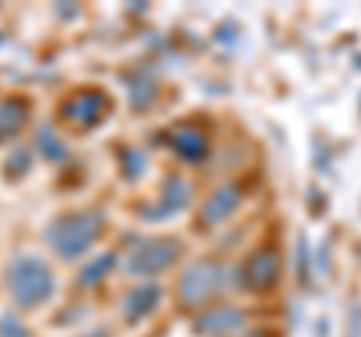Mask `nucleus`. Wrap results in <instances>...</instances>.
I'll return each instance as SVG.
<instances>
[{
  "instance_id": "nucleus-1",
  "label": "nucleus",
  "mask_w": 361,
  "mask_h": 337,
  "mask_svg": "<svg viewBox=\"0 0 361 337\" xmlns=\"http://www.w3.org/2000/svg\"><path fill=\"white\" fill-rule=\"evenodd\" d=\"M99 232H103V211L87 208V211H73V214L58 217L49 226V232H45V241L63 259H75L99 238Z\"/></svg>"
},
{
  "instance_id": "nucleus-2",
  "label": "nucleus",
  "mask_w": 361,
  "mask_h": 337,
  "mask_svg": "<svg viewBox=\"0 0 361 337\" xmlns=\"http://www.w3.org/2000/svg\"><path fill=\"white\" fill-rule=\"evenodd\" d=\"M6 283H9V295L21 307H37L42 301H49L54 292L51 268L42 259H37V256H18V259L9 262Z\"/></svg>"
},
{
  "instance_id": "nucleus-3",
  "label": "nucleus",
  "mask_w": 361,
  "mask_h": 337,
  "mask_svg": "<svg viewBox=\"0 0 361 337\" xmlns=\"http://www.w3.org/2000/svg\"><path fill=\"white\" fill-rule=\"evenodd\" d=\"M220 268L214 262H196L190 265L178 280V301L187 307H199L211 301L220 292Z\"/></svg>"
},
{
  "instance_id": "nucleus-4",
  "label": "nucleus",
  "mask_w": 361,
  "mask_h": 337,
  "mask_svg": "<svg viewBox=\"0 0 361 337\" xmlns=\"http://www.w3.org/2000/svg\"><path fill=\"white\" fill-rule=\"evenodd\" d=\"M180 256V244L175 238H160V241H145L130 253L127 271L130 274H160Z\"/></svg>"
},
{
  "instance_id": "nucleus-5",
  "label": "nucleus",
  "mask_w": 361,
  "mask_h": 337,
  "mask_svg": "<svg viewBox=\"0 0 361 337\" xmlns=\"http://www.w3.org/2000/svg\"><path fill=\"white\" fill-rule=\"evenodd\" d=\"M106 111H109V97L103 91H97V87H85V91H75L66 99L61 115L66 123L82 130V127H97Z\"/></svg>"
},
{
  "instance_id": "nucleus-6",
  "label": "nucleus",
  "mask_w": 361,
  "mask_h": 337,
  "mask_svg": "<svg viewBox=\"0 0 361 337\" xmlns=\"http://www.w3.org/2000/svg\"><path fill=\"white\" fill-rule=\"evenodd\" d=\"M280 280V256L277 250H271V247H262V250H256L250 259L244 265V283L250 286L253 292H265L271 289Z\"/></svg>"
},
{
  "instance_id": "nucleus-7",
  "label": "nucleus",
  "mask_w": 361,
  "mask_h": 337,
  "mask_svg": "<svg viewBox=\"0 0 361 337\" xmlns=\"http://www.w3.org/2000/svg\"><path fill=\"white\" fill-rule=\"evenodd\" d=\"M238 202H241V190L235 184H220L205 202H202L199 217H202V223H208V226H217V223H223L235 208H238Z\"/></svg>"
},
{
  "instance_id": "nucleus-8",
  "label": "nucleus",
  "mask_w": 361,
  "mask_h": 337,
  "mask_svg": "<svg viewBox=\"0 0 361 337\" xmlns=\"http://www.w3.org/2000/svg\"><path fill=\"white\" fill-rule=\"evenodd\" d=\"M169 145H172V151L180 154L184 160H202V157L208 154L205 133L193 127V123H178V127L169 133Z\"/></svg>"
},
{
  "instance_id": "nucleus-9",
  "label": "nucleus",
  "mask_w": 361,
  "mask_h": 337,
  "mask_svg": "<svg viewBox=\"0 0 361 337\" xmlns=\"http://www.w3.org/2000/svg\"><path fill=\"white\" fill-rule=\"evenodd\" d=\"M241 325H244V310L223 305V307H214L208 313H202V319L196 322V329L202 334H229L235 329H241Z\"/></svg>"
},
{
  "instance_id": "nucleus-10",
  "label": "nucleus",
  "mask_w": 361,
  "mask_h": 337,
  "mask_svg": "<svg viewBox=\"0 0 361 337\" xmlns=\"http://www.w3.org/2000/svg\"><path fill=\"white\" fill-rule=\"evenodd\" d=\"M160 305V286H142V289H133L127 301H123V317L130 322L135 319H145L148 313Z\"/></svg>"
},
{
  "instance_id": "nucleus-11",
  "label": "nucleus",
  "mask_w": 361,
  "mask_h": 337,
  "mask_svg": "<svg viewBox=\"0 0 361 337\" xmlns=\"http://www.w3.org/2000/svg\"><path fill=\"white\" fill-rule=\"evenodd\" d=\"M27 123V103L25 99H6L0 103V139H9Z\"/></svg>"
},
{
  "instance_id": "nucleus-12",
  "label": "nucleus",
  "mask_w": 361,
  "mask_h": 337,
  "mask_svg": "<svg viewBox=\"0 0 361 337\" xmlns=\"http://www.w3.org/2000/svg\"><path fill=\"white\" fill-rule=\"evenodd\" d=\"M187 184L180 181L178 175H172L166 181V187H163V211H178V208H184L187 205Z\"/></svg>"
},
{
  "instance_id": "nucleus-13",
  "label": "nucleus",
  "mask_w": 361,
  "mask_h": 337,
  "mask_svg": "<svg viewBox=\"0 0 361 337\" xmlns=\"http://www.w3.org/2000/svg\"><path fill=\"white\" fill-rule=\"evenodd\" d=\"M111 265H115V253H106V256H99L97 262H90L82 274H78V286H90V283H97L99 277H106L111 271Z\"/></svg>"
},
{
  "instance_id": "nucleus-14",
  "label": "nucleus",
  "mask_w": 361,
  "mask_h": 337,
  "mask_svg": "<svg viewBox=\"0 0 361 337\" xmlns=\"http://www.w3.org/2000/svg\"><path fill=\"white\" fill-rule=\"evenodd\" d=\"M0 334H4V337H27V331L25 329H21V325L13 319V317H6V319H0Z\"/></svg>"
}]
</instances>
